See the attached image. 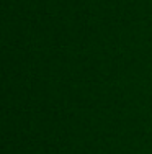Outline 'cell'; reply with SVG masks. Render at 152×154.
<instances>
[]
</instances>
